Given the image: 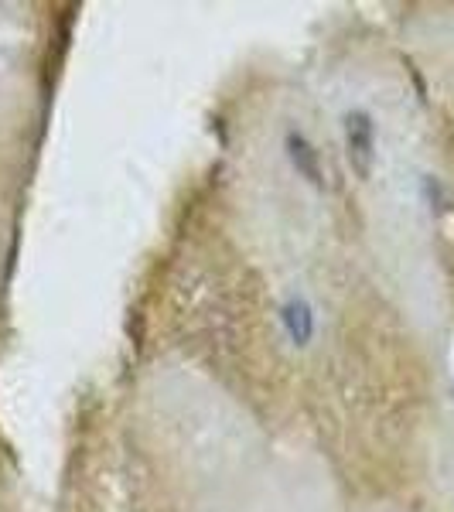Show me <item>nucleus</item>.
Instances as JSON below:
<instances>
[{"label": "nucleus", "instance_id": "nucleus-1", "mask_svg": "<svg viewBox=\"0 0 454 512\" xmlns=\"http://www.w3.org/2000/svg\"><path fill=\"white\" fill-rule=\"evenodd\" d=\"M345 158L359 178H369L376 168V123L366 110H349L342 117Z\"/></svg>", "mask_w": 454, "mask_h": 512}, {"label": "nucleus", "instance_id": "nucleus-2", "mask_svg": "<svg viewBox=\"0 0 454 512\" xmlns=\"http://www.w3.org/2000/svg\"><path fill=\"white\" fill-rule=\"evenodd\" d=\"M277 318H280V328H284L287 342H291L294 349H308V345L315 342L318 311L304 294H287L284 304L277 308Z\"/></svg>", "mask_w": 454, "mask_h": 512}, {"label": "nucleus", "instance_id": "nucleus-3", "mask_svg": "<svg viewBox=\"0 0 454 512\" xmlns=\"http://www.w3.org/2000/svg\"><path fill=\"white\" fill-rule=\"evenodd\" d=\"M284 151H287V161H291V168L304 181H308V185L325 188V168H321V154H318V147L301 134V130H287Z\"/></svg>", "mask_w": 454, "mask_h": 512}]
</instances>
